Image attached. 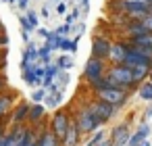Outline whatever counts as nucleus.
<instances>
[{"label": "nucleus", "mask_w": 152, "mask_h": 146, "mask_svg": "<svg viewBox=\"0 0 152 146\" xmlns=\"http://www.w3.org/2000/svg\"><path fill=\"white\" fill-rule=\"evenodd\" d=\"M106 79L113 84V88H121V90H131L135 88V79L131 75V69L127 65H113L106 71Z\"/></svg>", "instance_id": "f257e3e1"}, {"label": "nucleus", "mask_w": 152, "mask_h": 146, "mask_svg": "<svg viewBox=\"0 0 152 146\" xmlns=\"http://www.w3.org/2000/svg\"><path fill=\"white\" fill-rule=\"evenodd\" d=\"M117 4L123 15H127L129 19H135V21L152 11L150 0H117Z\"/></svg>", "instance_id": "f03ea898"}, {"label": "nucleus", "mask_w": 152, "mask_h": 146, "mask_svg": "<svg viewBox=\"0 0 152 146\" xmlns=\"http://www.w3.org/2000/svg\"><path fill=\"white\" fill-rule=\"evenodd\" d=\"M104 75H106V61L96 59V56H90L88 63H86V67H83V77L88 79V84L92 86L94 81L102 79Z\"/></svg>", "instance_id": "7ed1b4c3"}, {"label": "nucleus", "mask_w": 152, "mask_h": 146, "mask_svg": "<svg viewBox=\"0 0 152 146\" xmlns=\"http://www.w3.org/2000/svg\"><path fill=\"white\" fill-rule=\"evenodd\" d=\"M75 123H77V127H79V131L81 134H90V131H94L102 121L86 106L83 111H79V115H77V119H75Z\"/></svg>", "instance_id": "20e7f679"}, {"label": "nucleus", "mask_w": 152, "mask_h": 146, "mask_svg": "<svg viewBox=\"0 0 152 146\" xmlns=\"http://www.w3.org/2000/svg\"><path fill=\"white\" fill-rule=\"evenodd\" d=\"M96 94L100 100H106L115 106H123L127 102V90H121V88H106V90H100Z\"/></svg>", "instance_id": "39448f33"}, {"label": "nucleus", "mask_w": 152, "mask_h": 146, "mask_svg": "<svg viewBox=\"0 0 152 146\" xmlns=\"http://www.w3.org/2000/svg\"><path fill=\"white\" fill-rule=\"evenodd\" d=\"M88 109H90V111H92V113H94L102 123H104V121H108V119L115 115V111H117V106H115V104H110V102H106V100H100V98H98V100H94Z\"/></svg>", "instance_id": "423d86ee"}, {"label": "nucleus", "mask_w": 152, "mask_h": 146, "mask_svg": "<svg viewBox=\"0 0 152 146\" xmlns=\"http://www.w3.org/2000/svg\"><path fill=\"white\" fill-rule=\"evenodd\" d=\"M127 54H129V42H127V40H123V42H115V44L110 46L108 63H113V65H123L125 59H127Z\"/></svg>", "instance_id": "0eeeda50"}, {"label": "nucleus", "mask_w": 152, "mask_h": 146, "mask_svg": "<svg viewBox=\"0 0 152 146\" xmlns=\"http://www.w3.org/2000/svg\"><path fill=\"white\" fill-rule=\"evenodd\" d=\"M110 46H113V42H108L104 36H100V38H94V42H92V56H96V59H102V61H108Z\"/></svg>", "instance_id": "6e6552de"}, {"label": "nucleus", "mask_w": 152, "mask_h": 146, "mask_svg": "<svg viewBox=\"0 0 152 146\" xmlns=\"http://www.w3.org/2000/svg\"><path fill=\"white\" fill-rule=\"evenodd\" d=\"M27 136H29V129L23 125H17L11 131V136H4V146H23Z\"/></svg>", "instance_id": "1a4fd4ad"}, {"label": "nucleus", "mask_w": 152, "mask_h": 146, "mask_svg": "<svg viewBox=\"0 0 152 146\" xmlns=\"http://www.w3.org/2000/svg\"><path fill=\"white\" fill-rule=\"evenodd\" d=\"M69 125H71V119H69V115L67 113H56L54 115V119H52V131L63 140L65 138V134H67V129H69Z\"/></svg>", "instance_id": "9d476101"}, {"label": "nucleus", "mask_w": 152, "mask_h": 146, "mask_svg": "<svg viewBox=\"0 0 152 146\" xmlns=\"http://www.w3.org/2000/svg\"><path fill=\"white\" fill-rule=\"evenodd\" d=\"M129 138H131V134H129L127 123H121V125H117V127L113 129V142H115L117 146H127V144H129Z\"/></svg>", "instance_id": "9b49d317"}, {"label": "nucleus", "mask_w": 152, "mask_h": 146, "mask_svg": "<svg viewBox=\"0 0 152 146\" xmlns=\"http://www.w3.org/2000/svg\"><path fill=\"white\" fill-rule=\"evenodd\" d=\"M79 134H81V131H79L77 123L71 121V125H69V129H67V134H65V138H63V146H77Z\"/></svg>", "instance_id": "f8f14e48"}, {"label": "nucleus", "mask_w": 152, "mask_h": 146, "mask_svg": "<svg viewBox=\"0 0 152 146\" xmlns=\"http://www.w3.org/2000/svg\"><path fill=\"white\" fill-rule=\"evenodd\" d=\"M38 61H40V54H38L36 44H27V50L23 52V59H21V67H31Z\"/></svg>", "instance_id": "ddd939ff"}, {"label": "nucleus", "mask_w": 152, "mask_h": 146, "mask_svg": "<svg viewBox=\"0 0 152 146\" xmlns=\"http://www.w3.org/2000/svg\"><path fill=\"white\" fill-rule=\"evenodd\" d=\"M129 69H131V75H133L135 84H140V81H144V77L150 75L152 65H150V63H142V65H133V67H129Z\"/></svg>", "instance_id": "4468645a"}, {"label": "nucleus", "mask_w": 152, "mask_h": 146, "mask_svg": "<svg viewBox=\"0 0 152 146\" xmlns=\"http://www.w3.org/2000/svg\"><path fill=\"white\" fill-rule=\"evenodd\" d=\"M15 98H17V94H13V92H0V119L9 113Z\"/></svg>", "instance_id": "2eb2a0df"}, {"label": "nucleus", "mask_w": 152, "mask_h": 146, "mask_svg": "<svg viewBox=\"0 0 152 146\" xmlns=\"http://www.w3.org/2000/svg\"><path fill=\"white\" fill-rule=\"evenodd\" d=\"M29 109H31V104H27V102H21V104L15 109V113H13V123L21 125L25 119H29Z\"/></svg>", "instance_id": "dca6fc26"}, {"label": "nucleus", "mask_w": 152, "mask_h": 146, "mask_svg": "<svg viewBox=\"0 0 152 146\" xmlns=\"http://www.w3.org/2000/svg\"><path fill=\"white\" fill-rule=\"evenodd\" d=\"M44 117H46V106L40 104V102L31 104V109H29V121L31 123H42Z\"/></svg>", "instance_id": "f3484780"}, {"label": "nucleus", "mask_w": 152, "mask_h": 146, "mask_svg": "<svg viewBox=\"0 0 152 146\" xmlns=\"http://www.w3.org/2000/svg\"><path fill=\"white\" fill-rule=\"evenodd\" d=\"M38 144L40 146H61V138L54 131H42L38 138Z\"/></svg>", "instance_id": "a211bd4d"}, {"label": "nucleus", "mask_w": 152, "mask_h": 146, "mask_svg": "<svg viewBox=\"0 0 152 146\" xmlns=\"http://www.w3.org/2000/svg\"><path fill=\"white\" fill-rule=\"evenodd\" d=\"M127 42H129V46H146V48H152V32H146L142 36H133Z\"/></svg>", "instance_id": "6ab92c4d"}, {"label": "nucleus", "mask_w": 152, "mask_h": 146, "mask_svg": "<svg viewBox=\"0 0 152 146\" xmlns=\"http://www.w3.org/2000/svg\"><path fill=\"white\" fill-rule=\"evenodd\" d=\"M58 71H61V67H58V65H46V75H44V81H42V86H44V88H48V86H50V84L56 79Z\"/></svg>", "instance_id": "aec40b11"}, {"label": "nucleus", "mask_w": 152, "mask_h": 146, "mask_svg": "<svg viewBox=\"0 0 152 146\" xmlns=\"http://www.w3.org/2000/svg\"><path fill=\"white\" fill-rule=\"evenodd\" d=\"M21 77L27 86H38V79H36V73H34V65L31 67H21Z\"/></svg>", "instance_id": "412c9836"}, {"label": "nucleus", "mask_w": 152, "mask_h": 146, "mask_svg": "<svg viewBox=\"0 0 152 146\" xmlns=\"http://www.w3.org/2000/svg\"><path fill=\"white\" fill-rule=\"evenodd\" d=\"M63 90L61 92H46V98H44V104L46 106H58L61 100H63Z\"/></svg>", "instance_id": "4be33fe9"}, {"label": "nucleus", "mask_w": 152, "mask_h": 146, "mask_svg": "<svg viewBox=\"0 0 152 146\" xmlns=\"http://www.w3.org/2000/svg\"><path fill=\"white\" fill-rule=\"evenodd\" d=\"M56 65H58V67H61L63 71H67V69H73L75 61H73V56H69V54H63V56H58Z\"/></svg>", "instance_id": "5701e85b"}, {"label": "nucleus", "mask_w": 152, "mask_h": 146, "mask_svg": "<svg viewBox=\"0 0 152 146\" xmlns=\"http://www.w3.org/2000/svg\"><path fill=\"white\" fill-rule=\"evenodd\" d=\"M61 50H65V52H75V50H77V44H75L73 40H69L67 36H63V38H61Z\"/></svg>", "instance_id": "b1692460"}, {"label": "nucleus", "mask_w": 152, "mask_h": 146, "mask_svg": "<svg viewBox=\"0 0 152 146\" xmlns=\"http://www.w3.org/2000/svg\"><path fill=\"white\" fill-rule=\"evenodd\" d=\"M38 54H40V63H42V65H48V63H50V56H52V48L46 44L44 48L38 50Z\"/></svg>", "instance_id": "393cba45"}, {"label": "nucleus", "mask_w": 152, "mask_h": 146, "mask_svg": "<svg viewBox=\"0 0 152 146\" xmlns=\"http://www.w3.org/2000/svg\"><path fill=\"white\" fill-rule=\"evenodd\" d=\"M140 98L142 100H152V81L140 86Z\"/></svg>", "instance_id": "a878e982"}, {"label": "nucleus", "mask_w": 152, "mask_h": 146, "mask_svg": "<svg viewBox=\"0 0 152 146\" xmlns=\"http://www.w3.org/2000/svg\"><path fill=\"white\" fill-rule=\"evenodd\" d=\"M44 98H46V90H34L31 92V100L34 102H44Z\"/></svg>", "instance_id": "bb28decb"}, {"label": "nucleus", "mask_w": 152, "mask_h": 146, "mask_svg": "<svg viewBox=\"0 0 152 146\" xmlns=\"http://www.w3.org/2000/svg\"><path fill=\"white\" fill-rule=\"evenodd\" d=\"M137 21H140V23H142V25H144L148 32H152V13L144 15V17H142V19H137Z\"/></svg>", "instance_id": "cd10ccee"}, {"label": "nucleus", "mask_w": 152, "mask_h": 146, "mask_svg": "<svg viewBox=\"0 0 152 146\" xmlns=\"http://www.w3.org/2000/svg\"><path fill=\"white\" fill-rule=\"evenodd\" d=\"M23 146H40V144H38V140H36V131H34V129L29 131V136H27V140H25V144H23Z\"/></svg>", "instance_id": "c85d7f7f"}, {"label": "nucleus", "mask_w": 152, "mask_h": 146, "mask_svg": "<svg viewBox=\"0 0 152 146\" xmlns=\"http://www.w3.org/2000/svg\"><path fill=\"white\" fill-rule=\"evenodd\" d=\"M77 17H79V9H75V11H73V13L65 19V23H67V25H73V23L77 21Z\"/></svg>", "instance_id": "c756f323"}, {"label": "nucleus", "mask_w": 152, "mask_h": 146, "mask_svg": "<svg viewBox=\"0 0 152 146\" xmlns=\"http://www.w3.org/2000/svg\"><path fill=\"white\" fill-rule=\"evenodd\" d=\"M69 32H71V25H67V23H65V25H61V27L56 29V34H58V36H69Z\"/></svg>", "instance_id": "7c9ffc66"}, {"label": "nucleus", "mask_w": 152, "mask_h": 146, "mask_svg": "<svg viewBox=\"0 0 152 146\" xmlns=\"http://www.w3.org/2000/svg\"><path fill=\"white\" fill-rule=\"evenodd\" d=\"M56 11H58L61 15H65V13H67V2H58V7H56Z\"/></svg>", "instance_id": "2f4dec72"}, {"label": "nucleus", "mask_w": 152, "mask_h": 146, "mask_svg": "<svg viewBox=\"0 0 152 146\" xmlns=\"http://www.w3.org/2000/svg\"><path fill=\"white\" fill-rule=\"evenodd\" d=\"M36 32H38V34H40V36L44 38V40H46V38H48V34H50V32H48V29H44V27H38Z\"/></svg>", "instance_id": "473e14b6"}, {"label": "nucleus", "mask_w": 152, "mask_h": 146, "mask_svg": "<svg viewBox=\"0 0 152 146\" xmlns=\"http://www.w3.org/2000/svg\"><path fill=\"white\" fill-rule=\"evenodd\" d=\"M98 146H115V142H113V140H100Z\"/></svg>", "instance_id": "72a5a7b5"}, {"label": "nucleus", "mask_w": 152, "mask_h": 146, "mask_svg": "<svg viewBox=\"0 0 152 146\" xmlns=\"http://www.w3.org/2000/svg\"><path fill=\"white\" fill-rule=\"evenodd\" d=\"M17 7H21V9H27V7H29V0H17Z\"/></svg>", "instance_id": "f704fd0d"}, {"label": "nucleus", "mask_w": 152, "mask_h": 146, "mask_svg": "<svg viewBox=\"0 0 152 146\" xmlns=\"http://www.w3.org/2000/svg\"><path fill=\"white\" fill-rule=\"evenodd\" d=\"M88 7H90V0H81V9H83V13H88Z\"/></svg>", "instance_id": "c9c22d12"}, {"label": "nucleus", "mask_w": 152, "mask_h": 146, "mask_svg": "<svg viewBox=\"0 0 152 146\" xmlns=\"http://www.w3.org/2000/svg\"><path fill=\"white\" fill-rule=\"evenodd\" d=\"M7 42H9V40H7V36H2V34H0V48H2V46H7Z\"/></svg>", "instance_id": "e433bc0d"}, {"label": "nucleus", "mask_w": 152, "mask_h": 146, "mask_svg": "<svg viewBox=\"0 0 152 146\" xmlns=\"http://www.w3.org/2000/svg\"><path fill=\"white\" fill-rule=\"evenodd\" d=\"M42 17H46V19L50 17V11H48V7H44V9H42Z\"/></svg>", "instance_id": "4c0bfd02"}, {"label": "nucleus", "mask_w": 152, "mask_h": 146, "mask_svg": "<svg viewBox=\"0 0 152 146\" xmlns=\"http://www.w3.org/2000/svg\"><path fill=\"white\" fill-rule=\"evenodd\" d=\"M4 86H7V81H4V77H0V92H4Z\"/></svg>", "instance_id": "58836bf2"}, {"label": "nucleus", "mask_w": 152, "mask_h": 146, "mask_svg": "<svg viewBox=\"0 0 152 146\" xmlns=\"http://www.w3.org/2000/svg\"><path fill=\"white\" fill-rule=\"evenodd\" d=\"M0 146H4V136H0Z\"/></svg>", "instance_id": "ea45409f"}, {"label": "nucleus", "mask_w": 152, "mask_h": 146, "mask_svg": "<svg viewBox=\"0 0 152 146\" xmlns=\"http://www.w3.org/2000/svg\"><path fill=\"white\" fill-rule=\"evenodd\" d=\"M4 2H9V4H13V2H15V0H4Z\"/></svg>", "instance_id": "a19ab883"}, {"label": "nucleus", "mask_w": 152, "mask_h": 146, "mask_svg": "<svg viewBox=\"0 0 152 146\" xmlns=\"http://www.w3.org/2000/svg\"><path fill=\"white\" fill-rule=\"evenodd\" d=\"M0 136H2V127H0Z\"/></svg>", "instance_id": "79ce46f5"}, {"label": "nucleus", "mask_w": 152, "mask_h": 146, "mask_svg": "<svg viewBox=\"0 0 152 146\" xmlns=\"http://www.w3.org/2000/svg\"><path fill=\"white\" fill-rule=\"evenodd\" d=\"M150 77H152V71H150Z\"/></svg>", "instance_id": "37998d69"}, {"label": "nucleus", "mask_w": 152, "mask_h": 146, "mask_svg": "<svg viewBox=\"0 0 152 146\" xmlns=\"http://www.w3.org/2000/svg\"><path fill=\"white\" fill-rule=\"evenodd\" d=\"M150 2H152V0H150Z\"/></svg>", "instance_id": "c03bdc74"}, {"label": "nucleus", "mask_w": 152, "mask_h": 146, "mask_svg": "<svg viewBox=\"0 0 152 146\" xmlns=\"http://www.w3.org/2000/svg\"><path fill=\"white\" fill-rule=\"evenodd\" d=\"M150 13H152V11H150Z\"/></svg>", "instance_id": "a18cd8bd"}]
</instances>
